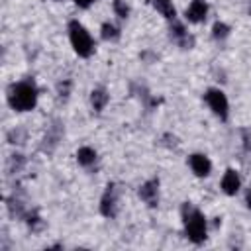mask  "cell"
I'll list each match as a JSON object with an SVG mask.
<instances>
[{
	"label": "cell",
	"mask_w": 251,
	"mask_h": 251,
	"mask_svg": "<svg viewBox=\"0 0 251 251\" xmlns=\"http://www.w3.org/2000/svg\"><path fill=\"white\" fill-rule=\"evenodd\" d=\"M8 104L16 112H29L37 104V86L33 80H20L8 90Z\"/></svg>",
	"instance_id": "cell-1"
},
{
	"label": "cell",
	"mask_w": 251,
	"mask_h": 251,
	"mask_svg": "<svg viewBox=\"0 0 251 251\" xmlns=\"http://www.w3.org/2000/svg\"><path fill=\"white\" fill-rule=\"evenodd\" d=\"M180 214H182V222H184V233L186 237L200 245L206 241V231H208V224H206V218L204 214L194 208L190 202H184L182 208H180Z\"/></svg>",
	"instance_id": "cell-2"
},
{
	"label": "cell",
	"mask_w": 251,
	"mask_h": 251,
	"mask_svg": "<svg viewBox=\"0 0 251 251\" xmlns=\"http://www.w3.org/2000/svg\"><path fill=\"white\" fill-rule=\"evenodd\" d=\"M69 39L78 57H90L94 53V39L78 20L69 22Z\"/></svg>",
	"instance_id": "cell-3"
},
{
	"label": "cell",
	"mask_w": 251,
	"mask_h": 251,
	"mask_svg": "<svg viewBox=\"0 0 251 251\" xmlns=\"http://www.w3.org/2000/svg\"><path fill=\"white\" fill-rule=\"evenodd\" d=\"M206 104L210 106V110L220 118V120H227L229 116V102L226 98V94L220 88H208L204 94Z\"/></svg>",
	"instance_id": "cell-4"
},
{
	"label": "cell",
	"mask_w": 251,
	"mask_h": 251,
	"mask_svg": "<svg viewBox=\"0 0 251 251\" xmlns=\"http://www.w3.org/2000/svg\"><path fill=\"white\" fill-rule=\"evenodd\" d=\"M118 212V196H116V186L114 184H108L106 186V192L100 200V214L104 218H114Z\"/></svg>",
	"instance_id": "cell-5"
},
{
	"label": "cell",
	"mask_w": 251,
	"mask_h": 251,
	"mask_svg": "<svg viewBox=\"0 0 251 251\" xmlns=\"http://www.w3.org/2000/svg\"><path fill=\"white\" fill-rule=\"evenodd\" d=\"M139 198H141L147 206L155 208V206L159 204V180H157V178H151V180L143 182V184L139 186Z\"/></svg>",
	"instance_id": "cell-6"
},
{
	"label": "cell",
	"mask_w": 251,
	"mask_h": 251,
	"mask_svg": "<svg viewBox=\"0 0 251 251\" xmlns=\"http://www.w3.org/2000/svg\"><path fill=\"white\" fill-rule=\"evenodd\" d=\"M169 31H171L173 41H176L182 49H190V47L194 45V37L184 29V25H182V24H178V22H175V20H173V24H171Z\"/></svg>",
	"instance_id": "cell-7"
},
{
	"label": "cell",
	"mask_w": 251,
	"mask_h": 251,
	"mask_svg": "<svg viewBox=\"0 0 251 251\" xmlns=\"http://www.w3.org/2000/svg\"><path fill=\"white\" fill-rule=\"evenodd\" d=\"M188 165L196 176H208L212 171V163L204 153H194L188 157Z\"/></svg>",
	"instance_id": "cell-8"
},
{
	"label": "cell",
	"mask_w": 251,
	"mask_h": 251,
	"mask_svg": "<svg viewBox=\"0 0 251 251\" xmlns=\"http://www.w3.org/2000/svg\"><path fill=\"white\" fill-rule=\"evenodd\" d=\"M220 186H222V192H224V194H227V196L237 194V192H239V186H241V178H239L237 171L227 169V171L224 173V176H222Z\"/></svg>",
	"instance_id": "cell-9"
},
{
	"label": "cell",
	"mask_w": 251,
	"mask_h": 251,
	"mask_svg": "<svg viewBox=\"0 0 251 251\" xmlns=\"http://www.w3.org/2000/svg\"><path fill=\"white\" fill-rule=\"evenodd\" d=\"M184 16H186L188 22H192V24H200V22H204L206 16H208V4H206L204 0H192L190 6L186 8Z\"/></svg>",
	"instance_id": "cell-10"
},
{
	"label": "cell",
	"mask_w": 251,
	"mask_h": 251,
	"mask_svg": "<svg viewBox=\"0 0 251 251\" xmlns=\"http://www.w3.org/2000/svg\"><path fill=\"white\" fill-rule=\"evenodd\" d=\"M108 100H110V96H108V92H106L104 88H94V90L90 92V104H92V108H94L96 112H102V110L106 108Z\"/></svg>",
	"instance_id": "cell-11"
},
{
	"label": "cell",
	"mask_w": 251,
	"mask_h": 251,
	"mask_svg": "<svg viewBox=\"0 0 251 251\" xmlns=\"http://www.w3.org/2000/svg\"><path fill=\"white\" fill-rule=\"evenodd\" d=\"M153 6H155V10H157L163 18H167V20H175V18H176V10H175L173 0H153Z\"/></svg>",
	"instance_id": "cell-12"
},
{
	"label": "cell",
	"mask_w": 251,
	"mask_h": 251,
	"mask_svg": "<svg viewBox=\"0 0 251 251\" xmlns=\"http://www.w3.org/2000/svg\"><path fill=\"white\" fill-rule=\"evenodd\" d=\"M76 161L82 165V167H90V165H94L96 163V151L92 149V147H80L78 151H76Z\"/></svg>",
	"instance_id": "cell-13"
},
{
	"label": "cell",
	"mask_w": 251,
	"mask_h": 251,
	"mask_svg": "<svg viewBox=\"0 0 251 251\" xmlns=\"http://www.w3.org/2000/svg\"><path fill=\"white\" fill-rule=\"evenodd\" d=\"M6 202H8V210H10V214H12L14 218H25L27 210H25L24 202H22L18 196H12V198H8Z\"/></svg>",
	"instance_id": "cell-14"
},
{
	"label": "cell",
	"mask_w": 251,
	"mask_h": 251,
	"mask_svg": "<svg viewBox=\"0 0 251 251\" xmlns=\"http://www.w3.org/2000/svg\"><path fill=\"white\" fill-rule=\"evenodd\" d=\"M100 35H102L106 41H116V39L120 37V29H118L114 24L104 22V24H102V27H100Z\"/></svg>",
	"instance_id": "cell-15"
},
{
	"label": "cell",
	"mask_w": 251,
	"mask_h": 251,
	"mask_svg": "<svg viewBox=\"0 0 251 251\" xmlns=\"http://www.w3.org/2000/svg\"><path fill=\"white\" fill-rule=\"evenodd\" d=\"M25 224L31 231H39L43 227V222H41V216L37 214V210H27L25 214Z\"/></svg>",
	"instance_id": "cell-16"
},
{
	"label": "cell",
	"mask_w": 251,
	"mask_h": 251,
	"mask_svg": "<svg viewBox=\"0 0 251 251\" xmlns=\"http://www.w3.org/2000/svg\"><path fill=\"white\" fill-rule=\"evenodd\" d=\"M227 35H229V25H227V24L216 22V24L212 25V37H214V39L222 41V39H226Z\"/></svg>",
	"instance_id": "cell-17"
},
{
	"label": "cell",
	"mask_w": 251,
	"mask_h": 251,
	"mask_svg": "<svg viewBox=\"0 0 251 251\" xmlns=\"http://www.w3.org/2000/svg\"><path fill=\"white\" fill-rule=\"evenodd\" d=\"M24 165H25V159H24V155H20V153H14V155L10 157V161H8L10 173H20V171L24 169Z\"/></svg>",
	"instance_id": "cell-18"
},
{
	"label": "cell",
	"mask_w": 251,
	"mask_h": 251,
	"mask_svg": "<svg viewBox=\"0 0 251 251\" xmlns=\"http://www.w3.org/2000/svg\"><path fill=\"white\" fill-rule=\"evenodd\" d=\"M112 8H114L116 16H118V18H122V20H126V18L129 16V6L126 4V0H114Z\"/></svg>",
	"instance_id": "cell-19"
},
{
	"label": "cell",
	"mask_w": 251,
	"mask_h": 251,
	"mask_svg": "<svg viewBox=\"0 0 251 251\" xmlns=\"http://www.w3.org/2000/svg\"><path fill=\"white\" fill-rule=\"evenodd\" d=\"M71 86H73V82H71L69 78H63V80L57 84V94H59V98L67 100L69 94H71Z\"/></svg>",
	"instance_id": "cell-20"
},
{
	"label": "cell",
	"mask_w": 251,
	"mask_h": 251,
	"mask_svg": "<svg viewBox=\"0 0 251 251\" xmlns=\"http://www.w3.org/2000/svg\"><path fill=\"white\" fill-rule=\"evenodd\" d=\"M241 141H243V149L247 153H251V129H243L241 131Z\"/></svg>",
	"instance_id": "cell-21"
},
{
	"label": "cell",
	"mask_w": 251,
	"mask_h": 251,
	"mask_svg": "<svg viewBox=\"0 0 251 251\" xmlns=\"http://www.w3.org/2000/svg\"><path fill=\"white\" fill-rule=\"evenodd\" d=\"M75 4H76L78 8H84V10H86V8H90V6L94 4V0H75Z\"/></svg>",
	"instance_id": "cell-22"
},
{
	"label": "cell",
	"mask_w": 251,
	"mask_h": 251,
	"mask_svg": "<svg viewBox=\"0 0 251 251\" xmlns=\"http://www.w3.org/2000/svg\"><path fill=\"white\" fill-rule=\"evenodd\" d=\"M245 202H247V208H251V190L247 192V196H245Z\"/></svg>",
	"instance_id": "cell-23"
},
{
	"label": "cell",
	"mask_w": 251,
	"mask_h": 251,
	"mask_svg": "<svg viewBox=\"0 0 251 251\" xmlns=\"http://www.w3.org/2000/svg\"><path fill=\"white\" fill-rule=\"evenodd\" d=\"M249 12H251V0H249Z\"/></svg>",
	"instance_id": "cell-24"
}]
</instances>
